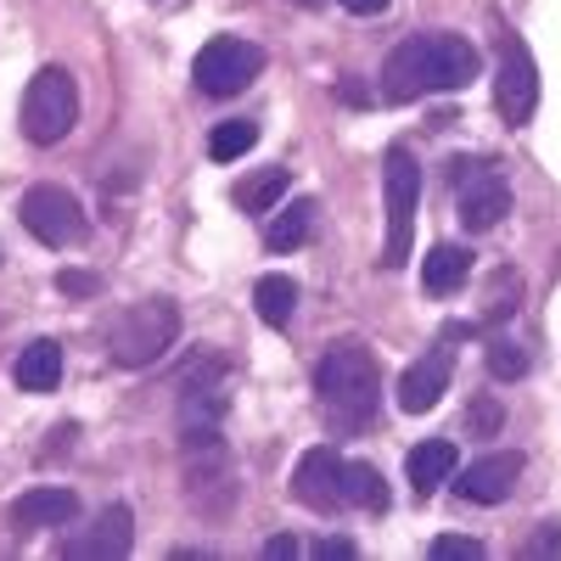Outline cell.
I'll list each match as a JSON object with an SVG mask.
<instances>
[{"instance_id":"obj_29","label":"cell","mask_w":561,"mask_h":561,"mask_svg":"<svg viewBox=\"0 0 561 561\" xmlns=\"http://www.w3.org/2000/svg\"><path fill=\"white\" fill-rule=\"evenodd\" d=\"M57 287H62V293H73V298H84V293H96V275H84V270H62V275H57Z\"/></svg>"},{"instance_id":"obj_24","label":"cell","mask_w":561,"mask_h":561,"mask_svg":"<svg viewBox=\"0 0 561 561\" xmlns=\"http://www.w3.org/2000/svg\"><path fill=\"white\" fill-rule=\"evenodd\" d=\"M489 370H494L500 382L528 377V348H523L517 337H489Z\"/></svg>"},{"instance_id":"obj_13","label":"cell","mask_w":561,"mask_h":561,"mask_svg":"<svg viewBox=\"0 0 561 561\" xmlns=\"http://www.w3.org/2000/svg\"><path fill=\"white\" fill-rule=\"evenodd\" d=\"M517 478H523V455L500 449V455L472 460L466 472H455V494H460L466 505H500V500H511Z\"/></svg>"},{"instance_id":"obj_20","label":"cell","mask_w":561,"mask_h":561,"mask_svg":"<svg viewBox=\"0 0 561 561\" xmlns=\"http://www.w3.org/2000/svg\"><path fill=\"white\" fill-rule=\"evenodd\" d=\"M309 225H314V203H309V197H298L293 208H280V214L270 219L264 242H270L275 253H293V248H304V242H309Z\"/></svg>"},{"instance_id":"obj_3","label":"cell","mask_w":561,"mask_h":561,"mask_svg":"<svg viewBox=\"0 0 561 561\" xmlns=\"http://www.w3.org/2000/svg\"><path fill=\"white\" fill-rule=\"evenodd\" d=\"M174 337H180V309H174V298H140V304H129V309L107 325V354H113V365L140 370V365L163 359V354L174 348Z\"/></svg>"},{"instance_id":"obj_12","label":"cell","mask_w":561,"mask_h":561,"mask_svg":"<svg viewBox=\"0 0 561 561\" xmlns=\"http://www.w3.org/2000/svg\"><path fill=\"white\" fill-rule=\"evenodd\" d=\"M449 377H455V348H449V343L427 348V354H421L404 377H399V410H404V415L438 410V399L449 393Z\"/></svg>"},{"instance_id":"obj_26","label":"cell","mask_w":561,"mask_h":561,"mask_svg":"<svg viewBox=\"0 0 561 561\" xmlns=\"http://www.w3.org/2000/svg\"><path fill=\"white\" fill-rule=\"evenodd\" d=\"M517 298H523V275L500 270V275H494V298H489V320L511 314V304H517Z\"/></svg>"},{"instance_id":"obj_18","label":"cell","mask_w":561,"mask_h":561,"mask_svg":"<svg viewBox=\"0 0 561 561\" xmlns=\"http://www.w3.org/2000/svg\"><path fill=\"white\" fill-rule=\"evenodd\" d=\"M466 275H472V253L455 248V242H438L427 253V264H421V293H433V298H449L466 287Z\"/></svg>"},{"instance_id":"obj_31","label":"cell","mask_w":561,"mask_h":561,"mask_svg":"<svg viewBox=\"0 0 561 561\" xmlns=\"http://www.w3.org/2000/svg\"><path fill=\"white\" fill-rule=\"evenodd\" d=\"M264 556H270V561H287V556H298V539H293V534H280V539L264 545Z\"/></svg>"},{"instance_id":"obj_1","label":"cell","mask_w":561,"mask_h":561,"mask_svg":"<svg viewBox=\"0 0 561 561\" xmlns=\"http://www.w3.org/2000/svg\"><path fill=\"white\" fill-rule=\"evenodd\" d=\"M478 79V45L460 34H410L382 62V102L404 107L427 90H466Z\"/></svg>"},{"instance_id":"obj_11","label":"cell","mask_w":561,"mask_h":561,"mask_svg":"<svg viewBox=\"0 0 561 561\" xmlns=\"http://www.w3.org/2000/svg\"><path fill=\"white\" fill-rule=\"evenodd\" d=\"M219 415H225V359H203L180 382V438L219 433Z\"/></svg>"},{"instance_id":"obj_22","label":"cell","mask_w":561,"mask_h":561,"mask_svg":"<svg viewBox=\"0 0 561 561\" xmlns=\"http://www.w3.org/2000/svg\"><path fill=\"white\" fill-rule=\"evenodd\" d=\"M287 185H293V180H287V169H259L253 180H242V185H237V203H242L248 214H270L280 197H287Z\"/></svg>"},{"instance_id":"obj_5","label":"cell","mask_w":561,"mask_h":561,"mask_svg":"<svg viewBox=\"0 0 561 561\" xmlns=\"http://www.w3.org/2000/svg\"><path fill=\"white\" fill-rule=\"evenodd\" d=\"M382 197H388V242H382V270L410 264L415 242V203H421V163L410 147H388L382 158Z\"/></svg>"},{"instance_id":"obj_16","label":"cell","mask_w":561,"mask_h":561,"mask_svg":"<svg viewBox=\"0 0 561 561\" xmlns=\"http://www.w3.org/2000/svg\"><path fill=\"white\" fill-rule=\"evenodd\" d=\"M404 478H410V489L427 500V494H438L449 478H455V444L449 438H427V444H415L410 455H404Z\"/></svg>"},{"instance_id":"obj_14","label":"cell","mask_w":561,"mask_h":561,"mask_svg":"<svg viewBox=\"0 0 561 561\" xmlns=\"http://www.w3.org/2000/svg\"><path fill=\"white\" fill-rule=\"evenodd\" d=\"M135 545V517H129V505H107L90 528H79L62 556H79V561H113V556H129Z\"/></svg>"},{"instance_id":"obj_17","label":"cell","mask_w":561,"mask_h":561,"mask_svg":"<svg viewBox=\"0 0 561 561\" xmlns=\"http://www.w3.org/2000/svg\"><path fill=\"white\" fill-rule=\"evenodd\" d=\"M12 377H18L23 393H57V382H62V348H57L51 337L28 343V348L18 354V365H12Z\"/></svg>"},{"instance_id":"obj_9","label":"cell","mask_w":561,"mask_h":561,"mask_svg":"<svg viewBox=\"0 0 561 561\" xmlns=\"http://www.w3.org/2000/svg\"><path fill=\"white\" fill-rule=\"evenodd\" d=\"M293 494H298L309 511H343V505H348V460H343L332 444L304 449L298 472H293Z\"/></svg>"},{"instance_id":"obj_30","label":"cell","mask_w":561,"mask_h":561,"mask_svg":"<svg viewBox=\"0 0 561 561\" xmlns=\"http://www.w3.org/2000/svg\"><path fill=\"white\" fill-rule=\"evenodd\" d=\"M314 556H320V561H348V556H354V539H320Z\"/></svg>"},{"instance_id":"obj_25","label":"cell","mask_w":561,"mask_h":561,"mask_svg":"<svg viewBox=\"0 0 561 561\" xmlns=\"http://www.w3.org/2000/svg\"><path fill=\"white\" fill-rule=\"evenodd\" d=\"M433 561H483V539L444 534V539H433Z\"/></svg>"},{"instance_id":"obj_32","label":"cell","mask_w":561,"mask_h":561,"mask_svg":"<svg viewBox=\"0 0 561 561\" xmlns=\"http://www.w3.org/2000/svg\"><path fill=\"white\" fill-rule=\"evenodd\" d=\"M343 7H348L354 18H377V12H388V0H343Z\"/></svg>"},{"instance_id":"obj_19","label":"cell","mask_w":561,"mask_h":561,"mask_svg":"<svg viewBox=\"0 0 561 561\" xmlns=\"http://www.w3.org/2000/svg\"><path fill=\"white\" fill-rule=\"evenodd\" d=\"M253 304H259V320L264 325H293V309H298V287H293V275H259V287H253Z\"/></svg>"},{"instance_id":"obj_7","label":"cell","mask_w":561,"mask_h":561,"mask_svg":"<svg viewBox=\"0 0 561 561\" xmlns=\"http://www.w3.org/2000/svg\"><path fill=\"white\" fill-rule=\"evenodd\" d=\"M18 219H23L28 237L45 242V248H79V242H84V230H90L79 197L62 192V185H34V192H23Z\"/></svg>"},{"instance_id":"obj_27","label":"cell","mask_w":561,"mask_h":561,"mask_svg":"<svg viewBox=\"0 0 561 561\" xmlns=\"http://www.w3.org/2000/svg\"><path fill=\"white\" fill-rule=\"evenodd\" d=\"M466 427H472V433H500V404L494 399L472 404V410H466Z\"/></svg>"},{"instance_id":"obj_21","label":"cell","mask_w":561,"mask_h":561,"mask_svg":"<svg viewBox=\"0 0 561 561\" xmlns=\"http://www.w3.org/2000/svg\"><path fill=\"white\" fill-rule=\"evenodd\" d=\"M259 147V124L253 118H225L214 135H208V158L214 163H237V158H248Z\"/></svg>"},{"instance_id":"obj_15","label":"cell","mask_w":561,"mask_h":561,"mask_svg":"<svg viewBox=\"0 0 561 561\" xmlns=\"http://www.w3.org/2000/svg\"><path fill=\"white\" fill-rule=\"evenodd\" d=\"M73 517H79V494L62 489V483H39V489H28V494L12 500V523H18V534L62 528V523H73Z\"/></svg>"},{"instance_id":"obj_4","label":"cell","mask_w":561,"mask_h":561,"mask_svg":"<svg viewBox=\"0 0 561 561\" xmlns=\"http://www.w3.org/2000/svg\"><path fill=\"white\" fill-rule=\"evenodd\" d=\"M79 124V79L68 68H39L23 90V135L34 147H57Z\"/></svg>"},{"instance_id":"obj_33","label":"cell","mask_w":561,"mask_h":561,"mask_svg":"<svg viewBox=\"0 0 561 561\" xmlns=\"http://www.w3.org/2000/svg\"><path fill=\"white\" fill-rule=\"evenodd\" d=\"M298 7H320V0H298Z\"/></svg>"},{"instance_id":"obj_2","label":"cell","mask_w":561,"mask_h":561,"mask_svg":"<svg viewBox=\"0 0 561 561\" xmlns=\"http://www.w3.org/2000/svg\"><path fill=\"white\" fill-rule=\"evenodd\" d=\"M314 399H320V415L337 438H354L377 421V404H382V365L365 343H332L325 359L314 365Z\"/></svg>"},{"instance_id":"obj_23","label":"cell","mask_w":561,"mask_h":561,"mask_svg":"<svg viewBox=\"0 0 561 561\" xmlns=\"http://www.w3.org/2000/svg\"><path fill=\"white\" fill-rule=\"evenodd\" d=\"M348 505H365V511H388V489H382V472L365 460H348Z\"/></svg>"},{"instance_id":"obj_10","label":"cell","mask_w":561,"mask_h":561,"mask_svg":"<svg viewBox=\"0 0 561 561\" xmlns=\"http://www.w3.org/2000/svg\"><path fill=\"white\" fill-rule=\"evenodd\" d=\"M472 174H460V197H455V214L466 230H494L505 214H511V185L494 163H466Z\"/></svg>"},{"instance_id":"obj_28","label":"cell","mask_w":561,"mask_h":561,"mask_svg":"<svg viewBox=\"0 0 561 561\" xmlns=\"http://www.w3.org/2000/svg\"><path fill=\"white\" fill-rule=\"evenodd\" d=\"M561 550V523H545L534 539H528V556H556Z\"/></svg>"},{"instance_id":"obj_6","label":"cell","mask_w":561,"mask_h":561,"mask_svg":"<svg viewBox=\"0 0 561 561\" xmlns=\"http://www.w3.org/2000/svg\"><path fill=\"white\" fill-rule=\"evenodd\" d=\"M259 73H264V45H253L242 34L208 39L192 62V79H197L203 96H237V90H248Z\"/></svg>"},{"instance_id":"obj_8","label":"cell","mask_w":561,"mask_h":561,"mask_svg":"<svg viewBox=\"0 0 561 561\" xmlns=\"http://www.w3.org/2000/svg\"><path fill=\"white\" fill-rule=\"evenodd\" d=\"M494 107L500 118L517 129L534 118L539 107V68H534V51L517 39V34H500V68H494Z\"/></svg>"}]
</instances>
